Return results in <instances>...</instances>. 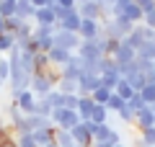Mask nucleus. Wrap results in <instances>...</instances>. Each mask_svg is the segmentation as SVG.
I'll list each match as a JSON object with an SVG mask.
<instances>
[{
  "label": "nucleus",
  "instance_id": "obj_1",
  "mask_svg": "<svg viewBox=\"0 0 155 147\" xmlns=\"http://www.w3.org/2000/svg\"><path fill=\"white\" fill-rule=\"evenodd\" d=\"M57 80H60V70H54V67H49V70H44V72H34L31 83H28V90L36 98H44L49 90H54Z\"/></svg>",
  "mask_w": 155,
  "mask_h": 147
},
{
  "label": "nucleus",
  "instance_id": "obj_2",
  "mask_svg": "<svg viewBox=\"0 0 155 147\" xmlns=\"http://www.w3.org/2000/svg\"><path fill=\"white\" fill-rule=\"evenodd\" d=\"M80 41H83V39L78 36L75 31H65V28H57V31H54V36H52V44H54V47L67 49V52H72V54L78 52Z\"/></svg>",
  "mask_w": 155,
  "mask_h": 147
},
{
  "label": "nucleus",
  "instance_id": "obj_3",
  "mask_svg": "<svg viewBox=\"0 0 155 147\" xmlns=\"http://www.w3.org/2000/svg\"><path fill=\"white\" fill-rule=\"evenodd\" d=\"M49 119H52V124H54L57 129L70 132L72 126L80 121V116H78V111H70V109H54V111L49 114Z\"/></svg>",
  "mask_w": 155,
  "mask_h": 147
},
{
  "label": "nucleus",
  "instance_id": "obj_4",
  "mask_svg": "<svg viewBox=\"0 0 155 147\" xmlns=\"http://www.w3.org/2000/svg\"><path fill=\"white\" fill-rule=\"evenodd\" d=\"M11 98H13V103L21 109V114H23V116L36 114V96H34L31 90H18V93H11Z\"/></svg>",
  "mask_w": 155,
  "mask_h": 147
},
{
  "label": "nucleus",
  "instance_id": "obj_5",
  "mask_svg": "<svg viewBox=\"0 0 155 147\" xmlns=\"http://www.w3.org/2000/svg\"><path fill=\"white\" fill-rule=\"evenodd\" d=\"M150 39H153V28H147V26H134L132 31L127 34V39H124V41H127L129 47L137 52V49L142 47L145 41H150Z\"/></svg>",
  "mask_w": 155,
  "mask_h": 147
},
{
  "label": "nucleus",
  "instance_id": "obj_6",
  "mask_svg": "<svg viewBox=\"0 0 155 147\" xmlns=\"http://www.w3.org/2000/svg\"><path fill=\"white\" fill-rule=\"evenodd\" d=\"M91 121H78L75 126L70 129L72 139H75V145H83V147H91L93 145V137H91Z\"/></svg>",
  "mask_w": 155,
  "mask_h": 147
},
{
  "label": "nucleus",
  "instance_id": "obj_7",
  "mask_svg": "<svg viewBox=\"0 0 155 147\" xmlns=\"http://www.w3.org/2000/svg\"><path fill=\"white\" fill-rule=\"evenodd\" d=\"M96 88H101V75L83 72V75L78 77V96H91Z\"/></svg>",
  "mask_w": 155,
  "mask_h": 147
},
{
  "label": "nucleus",
  "instance_id": "obj_8",
  "mask_svg": "<svg viewBox=\"0 0 155 147\" xmlns=\"http://www.w3.org/2000/svg\"><path fill=\"white\" fill-rule=\"evenodd\" d=\"M83 75V60L78 54H72L65 65L60 67V77H67V80H78V77Z\"/></svg>",
  "mask_w": 155,
  "mask_h": 147
},
{
  "label": "nucleus",
  "instance_id": "obj_9",
  "mask_svg": "<svg viewBox=\"0 0 155 147\" xmlns=\"http://www.w3.org/2000/svg\"><path fill=\"white\" fill-rule=\"evenodd\" d=\"M80 13H78V5L72 8V11H65L60 18H57V28H65V31H75L78 34V28H80Z\"/></svg>",
  "mask_w": 155,
  "mask_h": 147
},
{
  "label": "nucleus",
  "instance_id": "obj_10",
  "mask_svg": "<svg viewBox=\"0 0 155 147\" xmlns=\"http://www.w3.org/2000/svg\"><path fill=\"white\" fill-rule=\"evenodd\" d=\"M75 54L80 57L83 62H96V60L104 57V52L98 49V44H96V41H80V47H78Z\"/></svg>",
  "mask_w": 155,
  "mask_h": 147
},
{
  "label": "nucleus",
  "instance_id": "obj_11",
  "mask_svg": "<svg viewBox=\"0 0 155 147\" xmlns=\"http://www.w3.org/2000/svg\"><path fill=\"white\" fill-rule=\"evenodd\" d=\"M134 57H137V52H134V49L122 39V41H119V47H116V52L111 54V60H114L116 67H122V65H127V62H132Z\"/></svg>",
  "mask_w": 155,
  "mask_h": 147
},
{
  "label": "nucleus",
  "instance_id": "obj_12",
  "mask_svg": "<svg viewBox=\"0 0 155 147\" xmlns=\"http://www.w3.org/2000/svg\"><path fill=\"white\" fill-rule=\"evenodd\" d=\"M101 34V21H91V18H83L80 21V28H78V36L83 41H93Z\"/></svg>",
  "mask_w": 155,
  "mask_h": 147
},
{
  "label": "nucleus",
  "instance_id": "obj_13",
  "mask_svg": "<svg viewBox=\"0 0 155 147\" xmlns=\"http://www.w3.org/2000/svg\"><path fill=\"white\" fill-rule=\"evenodd\" d=\"M101 11H104V8H101L98 3H93V0H83V3H78V13H80V18L101 21Z\"/></svg>",
  "mask_w": 155,
  "mask_h": 147
},
{
  "label": "nucleus",
  "instance_id": "obj_14",
  "mask_svg": "<svg viewBox=\"0 0 155 147\" xmlns=\"http://www.w3.org/2000/svg\"><path fill=\"white\" fill-rule=\"evenodd\" d=\"M44 54H47V60H49V65L60 70V67L72 57V52H67V49H60V47H52L49 52H44Z\"/></svg>",
  "mask_w": 155,
  "mask_h": 147
},
{
  "label": "nucleus",
  "instance_id": "obj_15",
  "mask_svg": "<svg viewBox=\"0 0 155 147\" xmlns=\"http://www.w3.org/2000/svg\"><path fill=\"white\" fill-rule=\"evenodd\" d=\"M153 119H155L153 106H145L142 111L134 114V124H132V126H137V132H142V129H147V126H153Z\"/></svg>",
  "mask_w": 155,
  "mask_h": 147
},
{
  "label": "nucleus",
  "instance_id": "obj_16",
  "mask_svg": "<svg viewBox=\"0 0 155 147\" xmlns=\"http://www.w3.org/2000/svg\"><path fill=\"white\" fill-rule=\"evenodd\" d=\"M122 80V75H119V67L116 65H111V67H106L104 72H101V85H106L109 90H114L116 88V83Z\"/></svg>",
  "mask_w": 155,
  "mask_h": 147
},
{
  "label": "nucleus",
  "instance_id": "obj_17",
  "mask_svg": "<svg viewBox=\"0 0 155 147\" xmlns=\"http://www.w3.org/2000/svg\"><path fill=\"white\" fill-rule=\"evenodd\" d=\"M93 98H91V96H80V98H78V116H80V121H88L91 119V111H93Z\"/></svg>",
  "mask_w": 155,
  "mask_h": 147
},
{
  "label": "nucleus",
  "instance_id": "obj_18",
  "mask_svg": "<svg viewBox=\"0 0 155 147\" xmlns=\"http://www.w3.org/2000/svg\"><path fill=\"white\" fill-rule=\"evenodd\" d=\"M31 21H36V26H44V23H57V16L49 5H44V8H36Z\"/></svg>",
  "mask_w": 155,
  "mask_h": 147
},
{
  "label": "nucleus",
  "instance_id": "obj_19",
  "mask_svg": "<svg viewBox=\"0 0 155 147\" xmlns=\"http://www.w3.org/2000/svg\"><path fill=\"white\" fill-rule=\"evenodd\" d=\"M31 139L36 142L39 147L52 145V142H54V126H49V129H36V132H31Z\"/></svg>",
  "mask_w": 155,
  "mask_h": 147
},
{
  "label": "nucleus",
  "instance_id": "obj_20",
  "mask_svg": "<svg viewBox=\"0 0 155 147\" xmlns=\"http://www.w3.org/2000/svg\"><path fill=\"white\" fill-rule=\"evenodd\" d=\"M34 13H36V8H34L28 0H16V16L21 18V21L28 23V21L34 18Z\"/></svg>",
  "mask_w": 155,
  "mask_h": 147
},
{
  "label": "nucleus",
  "instance_id": "obj_21",
  "mask_svg": "<svg viewBox=\"0 0 155 147\" xmlns=\"http://www.w3.org/2000/svg\"><path fill=\"white\" fill-rule=\"evenodd\" d=\"M54 90L65 93V96H78V80H67V77H60L54 85Z\"/></svg>",
  "mask_w": 155,
  "mask_h": 147
},
{
  "label": "nucleus",
  "instance_id": "obj_22",
  "mask_svg": "<svg viewBox=\"0 0 155 147\" xmlns=\"http://www.w3.org/2000/svg\"><path fill=\"white\" fill-rule=\"evenodd\" d=\"M54 31H57V23H44V26H34L31 39H49V36H54Z\"/></svg>",
  "mask_w": 155,
  "mask_h": 147
},
{
  "label": "nucleus",
  "instance_id": "obj_23",
  "mask_svg": "<svg viewBox=\"0 0 155 147\" xmlns=\"http://www.w3.org/2000/svg\"><path fill=\"white\" fill-rule=\"evenodd\" d=\"M54 145H57V147H75V139H72L70 132L57 129V126H54Z\"/></svg>",
  "mask_w": 155,
  "mask_h": 147
},
{
  "label": "nucleus",
  "instance_id": "obj_24",
  "mask_svg": "<svg viewBox=\"0 0 155 147\" xmlns=\"http://www.w3.org/2000/svg\"><path fill=\"white\" fill-rule=\"evenodd\" d=\"M88 121H93V124H109V111H106V106L96 103L93 111H91V119Z\"/></svg>",
  "mask_w": 155,
  "mask_h": 147
},
{
  "label": "nucleus",
  "instance_id": "obj_25",
  "mask_svg": "<svg viewBox=\"0 0 155 147\" xmlns=\"http://www.w3.org/2000/svg\"><path fill=\"white\" fill-rule=\"evenodd\" d=\"M137 60H147V62H153V60H155V39L145 41L142 47L137 49Z\"/></svg>",
  "mask_w": 155,
  "mask_h": 147
},
{
  "label": "nucleus",
  "instance_id": "obj_26",
  "mask_svg": "<svg viewBox=\"0 0 155 147\" xmlns=\"http://www.w3.org/2000/svg\"><path fill=\"white\" fill-rule=\"evenodd\" d=\"M124 106H127V101H124V98H119L116 93H111L109 101H106V111H109V114H111V111H114V114H119Z\"/></svg>",
  "mask_w": 155,
  "mask_h": 147
},
{
  "label": "nucleus",
  "instance_id": "obj_27",
  "mask_svg": "<svg viewBox=\"0 0 155 147\" xmlns=\"http://www.w3.org/2000/svg\"><path fill=\"white\" fill-rule=\"evenodd\" d=\"M114 93H116V96H119V98H124V101H129V98L134 96V90H132V85H129V83L124 80V77H122V80H119V83H116V88H114Z\"/></svg>",
  "mask_w": 155,
  "mask_h": 147
},
{
  "label": "nucleus",
  "instance_id": "obj_28",
  "mask_svg": "<svg viewBox=\"0 0 155 147\" xmlns=\"http://www.w3.org/2000/svg\"><path fill=\"white\" fill-rule=\"evenodd\" d=\"M13 47H16V36H13V34H8V31H5V34H0V54L5 57Z\"/></svg>",
  "mask_w": 155,
  "mask_h": 147
},
{
  "label": "nucleus",
  "instance_id": "obj_29",
  "mask_svg": "<svg viewBox=\"0 0 155 147\" xmlns=\"http://www.w3.org/2000/svg\"><path fill=\"white\" fill-rule=\"evenodd\" d=\"M114 90H109L106 85H101V88H96L93 93H91V98H93V103H101V106H106V101H109V96Z\"/></svg>",
  "mask_w": 155,
  "mask_h": 147
},
{
  "label": "nucleus",
  "instance_id": "obj_30",
  "mask_svg": "<svg viewBox=\"0 0 155 147\" xmlns=\"http://www.w3.org/2000/svg\"><path fill=\"white\" fill-rule=\"evenodd\" d=\"M140 98L145 101V106H153L155 103V85H153V83H145V88L140 90Z\"/></svg>",
  "mask_w": 155,
  "mask_h": 147
},
{
  "label": "nucleus",
  "instance_id": "obj_31",
  "mask_svg": "<svg viewBox=\"0 0 155 147\" xmlns=\"http://www.w3.org/2000/svg\"><path fill=\"white\" fill-rule=\"evenodd\" d=\"M140 145L155 147V126H147V129H142V132H140Z\"/></svg>",
  "mask_w": 155,
  "mask_h": 147
},
{
  "label": "nucleus",
  "instance_id": "obj_32",
  "mask_svg": "<svg viewBox=\"0 0 155 147\" xmlns=\"http://www.w3.org/2000/svg\"><path fill=\"white\" fill-rule=\"evenodd\" d=\"M0 16L3 18L16 16V0H0Z\"/></svg>",
  "mask_w": 155,
  "mask_h": 147
},
{
  "label": "nucleus",
  "instance_id": "obj_33",
  "mask_svg": "<svg viewBox=\"0 0 155 147\" xmlns=\"http://www.w3.org/2000/svg\"><path fill=\"white\" fill-rule=\"evenodd\" d=\"M129 85H132V90L134 93H140V90H142V88H145V83H147V77H145L142 75V72H137V75H134V77H129Z\"/></svg>",
  "mask_w": 155,
  "mask_h": 147
},
{
  "label": "nucleus",
  "instance_id": "obj_34",
  "mask_svg": "<svg viewBox=\"0 0 155 147\" xmlns=\"http://www.w3.org/2000/svg\"><path fill=\"white\" fill-rule=\"evenodd\" d=\"M23 23H26V21H21L18 16H11V18H5V31H8V34H16Z\"/></svg>",
  "mask_w": 155,
  "mask_h": 147
},
{
  "label": "nucleus",
  "instance_id": "obj_35",
  "mask_svg": "<svg viewBox=\"0 0 155 147\" xmlns=\"http://www.w3.org/2000/svg\"><path fill=\"white\" fill-rule=\"evenodd\" d=\"M8 77H11V65H8V57L0 54V80H3V85L8 83Z\"/></svg>",
  "mask_w": 155,
  "mask_h": 147
},
{
  "label": "nucleus",
  "instance_id": "obj_36",
  "mask_svg": "<svg viewBox=\"0 0 155 147\" xmlns=\"http://www.w3.org/2000/svg\"><path fill=\"white\" fill-rule=\"evenodd\" d=\"M116 116H119V121H122V124H134V111L129 109V106H124Z\"/></svg>",
  "mask_w": 155,
  "mask_h": 147
},
{
  "label": "nucleus",
  "instance_id": "obj_37",
  "mask_svg": "<svg viewBox=\"0 0 155 147\" xmlns=\"http://www.w3.org/2000/svg\"><path fill=\"white\" fill-rule=\"evenodd\" d=\"M52 111H54V109H52V106L47 103L44 98H36V114H39V116H49Z\"/></svg>",
  "mask_w": 155,
  "mask_h": 147
},
{
  "label": "nucleus",
  "instance_id": "obj_38",
  "mask_svg": "<svg viewBox=\"0 0 155 147\" xmlns=\"http://www.w3.org/2000/svg\"><path fill=\"white\" fill-rule=\"evenodd\" d=\"M127 106H129V109L134 111V114H137V111H142V109H145V101L140 98V93H134V96H132V98L127 101Z\"/></svg>",
  "mask_w": 155,
  "mask_h": 147
},
{
  "label": "nucleus",
  "instance_id": "obj_39",
  "mask_svg": "<svg viewBox=\"0 0 155 147\" xmlns=\"http://www.w3.org/2000/svg\"><path fill=\"white\" fill-rule=\"evenodd\" d=\"M16 142H18V147H39L31 139V134H16Z\"/></svg>",
  "mask_w": 155,
  "mask_h": 147
},
{
  "label": "nucleus",
  "instance_id": "obj_40",
  "mask_svg": "<svg viewBox=\"0 0 155 147\" xmlns=\"http://www.w3.org/2000/svg\"><path fill=\"white\" fill-rule=\"evenodd\" d=\"M134 5L142 13H147V11H155V0H134Z\"/></svg>",
  "mask_w": 155,
  "mask_h": 147
},
{
  "label": "nucleus",
  "instance_id": "obj_41",
  "mask_svg": "<svg viewBox=\"0 0 155 147\" xmlns=\"http://www.w3.org/2000/svg\"><path fill=\"white\" fill-rule=\"evenodd\" d=\"M142 26H147V28H153V31H155V11H147L142 16Z\"/></svg>",
  "mask_w": 155,
  "mask_h": 147
},
{
  "label": "nucleus",
  "instance_id": "obj_42",
  "mask_svg": "<svg viewBox=\"0 0 155 147\" xmlns=\"http://www.w3.org/2000/svg\"><path fill=\"white\" fill-rule=\"evenodd\" d=\"M119 142H122V134H119V132H116V129H111V134L106 137V142H104V145L114 147V145H119Z\"/></svg>",
  "mask_w": 155,
  "mask_h": 147
},
{
  "label": "nucleus",
  "instance_id": "obj_43",
  "mask_svg": "<svg viewBox=\"0 0 155 147\" xmlns=\"http://www.w3.org/2000/svg\"><path fill=\"white\" fill-rule=\"evenodd\" d=\"M54 3H57V5H60V8H65V11H72V8L78 5L75 0H54Z\"/></svg>",
  "mask_w": 155,
  "mask_h": 147
},
{
  "label": "nucleus",
  "instance_id": "obj_44",
  "mask_svg": "<svg viewBox=\"0 0 155 147\" xmlns=\"http://www.w3.org/2000/svg\"><path fill=\"white\" fill-rule=\"evenodd\" d=\"M34 8H44V5H49V0H28Z\"/></svg>",
  "mask_w": 155,
  "mask_h": 147
},
{
  "label": "nucleus",
  "instance_id": "obj_45",
  "mask_svg": "<svg viewBox=\"0 0 155 147\" xmlns=\"http://www.w3.org/2000/svg\"><path fill=\"white\" fill-rule=\"evenodd\" d=\"M91 147H109V145H104V142H93Z\"/></svg>",
  "mask_w": 155,
  "mask_h": 147
},
{
  "label": "nucleus",
  "instance_id": "obj_46",
  "mask_svg": "<svg viewBox=\"0 0 155 147\" xmlns=\"http://www.w3.org/2000/svg\"><path fill=\"white\" fill-rule=\"evenodd\" d=\"M3 126H5V119H3V116H0V129H3Z\"/></svg>",
  "mask_w": 155,
  "mask_h": 147
},
{
  "label": "nucleus",
  "instance_id": "obj_47",
  "mask_svg": "<svg viewBox=\"0 0 155 147\" xmlns=\"http://www.w3.org/2000/svg\"><path fill=\"white\" fill-rule=\"evenodd\" d=\"M114 3H116V0H106V5H114Z\"/></svg>",
  "mask_w": 155,
  "mask_h": 147
},
{
  "label": "nucleus",
  "instance_id": "obj_48",
  "mask_svg": "<svg viewBox=\"0 0 155 147\" xmlns=\"http://www.w3.org/2000/svg\"><path fill=\"white\" fill-rule=\"evenodd\" d=\"M114 147H127V145H124V142H119V145H114Z\"/></svg>",
  "mask_w": 155,
  "mask_h": 147
},
{
  "label": "nucleus",
  "instance_id": "obj_49",
  "mask_svg": "<svg viewBox=\"0 0 155 147\" xmlns=\"http://www.w3.org/2000/svg\"><path fill=\"white\" fill-rule=\"evenodd\" d=\"M47 147H57V145H54V142H52V145H47Z\"/></svg>",
  "mask_w": 155,
  "mask_h": 147
},
{
  "label": "nucleus",
  "instance_id": "obj_50",
  "mask_svg": "<svg viewBox=\"0 0 155 147\" xmlns=\"http://www.w3.org/2000/svg\"><path fill=\"white\" fill-rule=\"evenodd\" d=\"M0 90H3V80H0Z\"/></svg>",
  "mask_w": 155,
  "mask_h": 147
},
{
  "label": "nucleus",
  "instance_id": "obj_51",
  "mask_svg": "<svg viewBox=\"0 0 155 147\" xmlns=\"http://www.w3.org/2000/svg\"><path fill=\"white\" fill-rule=\"evenodd\" d=\"M137 147H147V145H137Z\"/></svg>",
  "mask_w": 155,
  "mask_h": 147
},
{
  "label": "nucleus",
  "instance_id": "obj_52",
  "mask_svg": "<svg viewBox=\"0 0 155 147\" xmlns=\"http://www.w3.org/2000/svg\"><path fill=\"white\" fill-rule=\"evenodd\" d=\"M75 147H83V145H75Z\"/></svg>",
  "mask_w": 155,
  "mask_h": 147
},
{
  "label": "nucleus",
  "instance_id": "obj_53",
  "mask_svg": "<svg viewBox=\"0 0 155 147\" xmlns=\"http://www.w3.org/2000/svg\"><path fill=\"white\" fill-rule=\"evenodd\" d=\"M153 111H155V103H153Z\"/></svg>",
  "mask_w": 155,
  "mask_h": 147
},
{
  "label": "nucleus",
  "instance_id": "obj_54",
  "mask_svg": "<svg viewBox=\"0 0 155 147\" xmlns=\"http://www.w3.org/2000/svg\"><path fill=\"white\" fill-rule=\"evenodd\" d=\"M153 126H155V119H153Z\"/></svg>",
  "mask_w": 155,
  "mask_h": 147
},
{
  "label": "nucleus",
  "instance_id": "obj_55",
  "mask_svg": "<svg viewBox=\"0 0 155 147\" xmlns=\"http://www.w3.org/2000/svg\"><path fill=\"white\" fill-rule=\"evenodd\" d=\"M153 39H155V31H153Z\"/></svg>",
  "mask_w": 155,
  "mask_h": 147
},
{
  "label": "nucleus",
  "instance_id": "obj_56",
  "mask_svg": "<svg viewBox=\"0 0 155 147\" xmlns=\"http://www.w3.org/2000/svg\"><path fill=\"white\" fill-rule=\"evenodd\" d=\"M153 65H155V60H153Z\"/></svg>",
  "mask_w": 155,
  "mask_h": 147
}]
</instances>
